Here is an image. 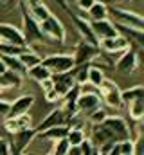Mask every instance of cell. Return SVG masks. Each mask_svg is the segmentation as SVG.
<instances>
[{
    "instance_id": "obj_1",
    "label": "cell",
    "mask_w": 144,
    "mask_h": 155,
    "mask_svg": "<svg viewBox=\"0 0 144 155\" xmlns=\"http://www.w3.org/2000/svg\"><path fill=\"white\" fill-rule=\"evenodd\" d=\"M20 5H22V35H24V40H25V45L33 49L38 43H43L45 36L40 31V22H36L33 18V15L29 13L27 5L24 2Z\"/></svg>"
},
{
    "instance_id": "obj_2",
    "label": "cell",
    "mask_w": 144,
    "mask_h": 155,
    "mask_svg": "<svg viewBox=\"0 0 144 155\" xmlns=\"http://www.w3.org/2000/svg\"><path fill=\"white\" fill-rule=\"evenodd\" d=\"M56 2H58V4L63 7V11L69 15V18L72 20V24H74L76 31L79 33L81 40H85V41H88V43H92V45H99V40L96 38V36H94V33H92L90 20H87V16H77L70 7H69V4H67L65 0H56Z\"/></svg>"
},
{
    "instance_id": "obj_3",
    "label": "cell",
    "mask_w": 144,
    "mask_h": 155,
    "mask_svg": "<svg viewBox=\"0 0 144 155\" xmlns=\"http://www.w3.org/2000/svg\"><path fill=\"white\" fill-rule=\"evenodd\" d=\"M40 31H41V35H43L45 38L52 40L54 43H60V45H63V43H65L67 31H65V27H63L61 20H60L58 16H54L52 13H51L45 20H41V22H40Z\"/></svg>"
},
{
    "instance_id": "obj_4",
    "label": "cell",
    "mask_w": 144,
    "mask_h": 155,
    "mask_svg": "<svg viewBox=\"0 0 144 155\" xmlns=\"http://www.w3.org/2000/svg\"><path fill=\"white\" fill-rule=\"evenodd\" d=\"M99 97L108 108H121L123 107L121 90L115 85V81H112V79H106V78L103 79V83L99 85Z\"/></svg>"
},
{
    "instance_id": "obj_5",
    "label": "cell",
    "mask_w": 144,
    "mask_h": 155,
    "mask_svg": "<svg viewBox=\"0 0 144 155\" xmlns=\"http://www.w3.org/2000/svg\"><path fill=\"white\" fill-rule=\"evenodd\" d=\"M41 63L51 71V74L69 72L74 67V58H72V54H49V56L41 58Z\"/></svg>"
},
{
    "instance_id": "obj_6",
    "label": "cell",
    "mask_w": 144,
    "mask_h": 155,
    "mask_svg": "<svg viewBox=\"0 0 144 155\" xmlns=\"http://www.w3.org/2000/svg\"><path fill=\"white\" fill-rule=\"evenodd\" d=\"M115 71L119 74H133L139 67V52L135 47H128L124 52L119 54V60L115 61Z\"/></svg>"
},
{
    "instance_id": "obj_7",
    "label": "cell",
    "mask_w": 144,
    "mask_h": 155,
    "mask_svg": "<svg viewBox=\"0 0 144 155\" xmlns=\"http://www.w3.org/2000/svg\"><path fill=\"white\" fill-rule=\"evenodd\" d=\"M99 52H101L99 45H92V43H88V41L81 40V41L76 45L74 54H72V58H74V65L92 63V61L99 56Z\"/></svg>"
},
{
    "instance_id": "obj_8",
    "label": "cell",
    "mask_w": 144,
    "mask_h": 155,
    "mask_svg": "<svg viewBox=\"0 0 144 155\" xmlns=\"http://www.w3.org/2000/svg\"><path fill=\"white\" fill-rule=\"evenodd\" d=\"M103 124L110 130V134L113 135L115 141H124V139H132V130L126 124V121L119 116H106L103 121Z\"/></svg>"
},
{
    "instance_id": "obj_9",
    "label": "cell",
    "mask_w": 144,
    "mask_h": 155,
    "mask_svg": "<svg viewBox=\"0 0 144 155\" xmlns=\"http://www.w3.org/2000/svg\"><path fill=\"white\" fill-rule=\"evenodd\" d=\"M108 13H112L119 24H124V25H130V27H137V29H142L144 25V18L141 15L133 13V11H128V9H119V7H108Z\"/></svg>"
},
{
    "instance_id": "obj_10",
    "label": "cell",
    "mask_w": 144,
    "mask_h": 155,
    "mask_svg": "<svg viewBox=\"0 0 144 155\" xmlns=\"http://www.w3.org/2000/svg\"><path fill=\"white\" fill-rule=\"evenodd\" d=\"M99 107H101L99 94H79L76 99V114H81V116H88Z\"/></svg>"
},
{
    "instance_id": "obj_11",
    "label": "cell",
    "mask_w": 144,
    "mask_h": 155,
    "mask_svg": "<svg viewBox=\"0 0 144 155\" xmlns=\"http://www.w3.org/2000/svg\"><path fill=\"white\" fill-rule=\"evenodd\" d=\"M34 128H27V130H18L16 134H13V141L9 143V148L13 150V152H20V153H24L27 148H29V144L34 141Z\"/></svg>"
},
{
    "instance_id": "obj_12",
    "label": "cell",
    "mask_w": 144,
    "mask_h": 155,
    "mask_svg": "<svg viewBox=\"0 0 144 155\" xmlns=\"http://www.w3.org/2000/svg\"><path fill=\"white\" fill-rule=\"evenodd\" d=\"M128 47H132V43L124 38V36H121V35L112 36V38L99 40V49H103L105 54H121V52H124Z\"/></svg>"
},
{
    "instance_id": "obj_13",
    "label": "cell",
    "mask_w": 144,
    "mask_h": 155,
    "mask_svg": "<svg viewBox=\"0 0 144 155\" xmlns=\"http://www.w3.org/2000/svg\"><path fill=\"white\" fill-rule=\"evenodd\" d=\"M67 114L63 112V108L61 107H58V108H52L47 116L41 119V123L34 126V132H43V130H47V128H52V126H58V124H67Z\"/></svg>"
},
{
    "instance_id": "obj_14",
    "label": "cell",
    "mask_w": 144,
    "mask_h": 155,
    "mask_svg": "<svg viewBox=\"0 0 144 155\" xmlns=\"http://www.w3.org/2000/svg\"><path fill=\"white\" fill-rule=\"evenodd\" d=\"M113 25H115V29H117V33L121 36H124V38L132 43V47H135V49L144 47V31L142 29L130 27V25H124V24H119V22L113 24Z\"/></svg>"
},
{
    "instance_id": "obj_15",
    "label": "cell",
    "mask_w": 144,
    "mask_h": 155,
    "mask_svg": "<svg viewBox=\"0 0 144 155\" xmlns=\"http://www.w3.org/2000/svg\"><path fill=\"white\" fill-rule=\"evenodd\" d=\"M34 105V96L33 94H24V96H18L11 105H9V112L5 117H18L22 114H29V110L33 108Z\"/></svg>"
},
{
    "instance_id": "obj_16",
    "label": "cell",
    "mask_w": 144,
    "mask_h": 155,
    "mask_svg": "<svg viewBox=\"0 0 144 155\" xmlns=\"http://www.w3.org/2000/svg\"><path fill=\"white\" fill-rule=\"evenodd\" d=\"M0 40L11 45H20V47H27L24 35L18 27L11 25V24H0Z\"/></svg>"
},
{
    "instance_id": "obj_17",
    "label": "cell",
    "mask_w": 144,
    "mask_h": 155,
    "mask_svg": "<svg viewBox=\"0 0 144 155\" xmlns=\"http://www.w3.org/2000/svg\"><path fill=\"white\" fill-rule=\"evenodd\" d=\"M90 27H92V33L97 40H103V38H112V36H117V29L113 25L112 20H96V22H90Z\"/></svg>"
},
{
    "instance_id": "obj_18",
    "label": "cell",
    "mask_w": 144,
    "mask_h": 155,
    "mask_svg": "<svg viewBox=\"0 0 144 155\" xmlns=\"http://www.w3.org/2000/svg\"><path fill=\"white\" fill-rule=\"evenodd\" d=\"M52 85H54V90L60 94V96H63L69 88H70L72 85L76 83L74 81V76H72V72H58V74H52Z\"/></svg>"
},
{
    "instance_id": "obj_19",
    "label": "cell",
    "mask_w": 144,
    "mask_h": 155,
    "mask_svg": "<svg viewBox=\"0 0 144 155\" xmlns=\"http://www.w3.org/2000/svg\"><path fill=\"white\" fill-rule=\"evenodd\" d=\"M69 132V124H58V126H52V128H47L43 132H38L34 135V139H45V141H58V139H63Z\"/></svg>"
},
{
    "instance_id": "obj_20",
    "label": "cell",
    "mask_w": 144,
    "mask_h": 155,
    "mask_svg": "<svg viewBox=\"0 0 144 155\" xmlns=\"http://www.w3.org/2000/svg\"><path fill=\"white\" fill-rule=\"evenodd\" d=\"M108 5L106 4H103L101 0H96L92 5H90V9L87 11V16H88V20L90 22H96V20H105L108 18Z\"/></svg>"
},
{
    "instance_id": "obj_21",
    "label": "cell",
    "mask_w": 144,
    "mask_h": 155,
    "mask_svg": "<svg viewBox=\"0 0 144 155\" xmlns=\"http://www.w3.org/2000/svg\"><path fill=\"white\" fill-rule=\"evenodd\" d=\"M0 60L4 61V65L7 67V71H13L20 76H25L27 69L22 65V61L18 60V56H5V54H0Z\"/></svg>"
},
{
    "instance_id": "obj_22",
    "label": "cell",
    "mask_w": 144,
    "mask_h": 155,
    "mask_svg": "<svg viewBox=\"0 0 144 155\" xmlns=\"http://www.w3.org/2000/svg\"><path fill=\"white\" fill-rule=\"evenodd\" d=\"M18 60L22 61V65L25 67V69H29V67H34L38 63H41V56L36 52L34 49H25L22 54H18Z\"/></svg>"
},
{
    "instance_id": "obj_23",
    "label": "cell",
    "mask_w": 144,
    "mask_h": 155,
    "mask_svg": "<svg viewBox=\"0 0 144 155\" xmlns=\"http://www.w3.org/2000/svg\"><path fill=\"white\" fill-rule=\"evenodd\" d=\"M126 107H128L130 119H132V121H137V123H141V119L144 117V97L133 99V101H132V103H128Z\"/></svg>"
},
{
    "instance_id": "obj_24",
    "label": "cell",
    "mask_w": 144,
    "mask_h": 155,
    "mask_svg": "<svg viewBox=\"0 0 144 155\" xmlns=\"http://www.w3.org/2000/svg\"><path fill=\"white\" fill-rule=\"evenodd\" d=\"M139 97H144L142 85H135V87H130L126 90H121V101H123V105H128V103H132L133 99H139Z\"/></svg>"
},
{
    "instance_id": "obj_25",
    "label": "cell",
    "mask_w": 144,
    "mask_h": 155,
    "mask_svg": "<svg viewBox=\"0 0 144 155\" xmlns=\"http://www.w3.org/2000/svg\"><path fill=\"white\" fill-rule=\"evenodd\" d=\"M69 146H79L85 139H87V134L83 128H77V126H69V132L65 135Z\"/></svg>"
},
{
    "instance_id": "obj_26",
    "label": "cell",
    "mask_w": 144,
    "mask_h": 155,
    "mask_svg": "<svg viewBox=\"0 0 144 155\" xmlns=\"http://www.w3.org/2000/svg\"><path fill=\"white\" fill-rule=\"evenodd\" d=\"M25 76H29L31 79H34V81L40 83V81H43V79L51 78L52 74H51V71H49L43 63H38V65H34V67H29V69H27Z\"/></svg>"
},
{
    "instance_id": "obj_27",
    "label": "cell",
    "mask_w": 144,
    "mask_h": 155,
    "mask_svg": "<svg viewBox=\"0 0 144 155\" xmlns=\"http://www.w3.org/2000/svg\"><path fill=\"white\" fill-rule=\"evenodd\" d=\"M103 79H105L103 69L97 67V65H94V63H90V65H88V72H87V81H88L90 85H94V87L99 88V85L103 83Z\"/></svg>"
},
{
    "instance_id": "obj_28",
    "label": "cell",
    "mask_w": 144,
    "mask_h": 155,
    "mask_svg": "<svg viewBox=\"0 0 144 155\" xmlns=\"http://www.w3.org/2000/svg\"><path fill=\"white\" fill-rule=\"evenodd\" d=\"M25 49H29V47H20V45H11L5 41H0V54H5V56H18Z\"/></svg>"
},
{
    "instance_id": "obj_29",
    "label": "cell",
    "mask_w": 144,
    "mask_h": 155,
    "mask_svg": "<svg viewBox=\"0 0 144 155\" xmlns=\"http://www.w3.org/2000/svg\"><path fill=\"white\" fill-rule=\"evenodd\" d=\"M29 13L33 15V18H34L36 22H41V20H45V18L51 15V9H49L45 4H40V5L31 7V9H29Z\"/></svg>"
},
{
    "instance_id": "obj_30",
    "label": "cell",
    "mask_w": 144,
    "mask_h": 155,
    "mask_svg": "<svg viewBox=\"0 0 144 155\" xmlns=\"http://www.w3.org/2000/svg\"><path fill=\"white\" fill-rule=\"evenodd\" d=\"M106 110H105V108H103V107H99V108H97V110H94V112H90V114H88V121H90V123H92V124H101V123H103V121H105V119H106Z\"/></svg>"
},
{
    "instance_id": "obj_31",
    "label": "cell",
    "mask_w": 144,
    "mask_h": 155,
    "mask_svg": "<svg viewBox=\"0 0 144 155\" xmlns=\"http://www.w3.org/2000/svg\"><path fill=\"white\" fill-rule=\"evenodd\" d=\"M69 143H67V139L63 137V139H58V141H54V148H52V153L54 155H67L69 152Z\"/></svg>"
},
{
    "instance_id": "obj_32",
    "label": "cell",
    "mask_w": 144,
    "mask_h": 155,
    "mask_svg": "<svg viewBox=\"0 0 144 155\" xmlns=\"http://www.w3.org/2000/svg\"><path fill=\"white\" fill-rule=\"evenodd\" d=\"M16 119V124H18V130H27V128H34L33 126V119L29 114H22V116L15 117Z\"/></svg>"
},
{
    "instance_id": "obj_33",
    "label": "cell",
    "mask_w": 144,
    "mask_h": 155,
    "mask_svg": "<svg viewBox=\"0 0 144 155\" xmlns=\"http://www.w3.org/2000/svg\"><path fill=\"white\" fill-rule=\"evenodd\" d=\"M133 148H135L133 139L119 141V150H121V155H133Z\"/></svg>"
},
{
    "instance_id": "obj_34",
    "label": "cell",
    "mask_w": 144,
    "mask_h": 155,
    "mask_svg": "<svg viewBox=\"0 0 144 155\" xmlns=\"http://www.w3.org/2000/svg\"><path fill=\"white\" fill-rule=\"evenodd\" d=\"M4 128L13 135V134H16L18 132V124H16V119L15 117H5V121H4Z\"/></svg>"
},
{
    "instance_id": "obj_35",
    "label": "cell",
    "mask_w": 144,
    "mask_h": 155,
    "mask_svg": "<svg viewBox=\"0 0 144 155\" xmlns=\"http://www.w3.org/2000/svg\"><path fill=\"white\" fill-rule=\"evenodd\" d=\"M79 150H81V155H92L94 152H96V148H94V144L90 143V139H88V137L79 144Z\"/></svg>"
},
{
    "instance_id": "obj_36",
    "label": "cell",
    "mask_w": 144,
    "mask_h": 155,
    "mask_svg": "<svg viewBox=\"0 0 144 155\" xmlns=\"http://www.w3.org/2000/svg\"><path fill=\"white\" fill-rule=\"evenodd\" d=\"M45 94V101L47 103H58L60 99H61V96L54 90V88H51V90H47V92H43Z\"/></svg>"
},
{
    "instance_id": "obj_37",
    "label": "cell",
    "mask_w": 144,
    "mask_h": 155,
    "mask_svg": "<svg viewBox=\"0 0 144 155\" xmlns=\"http://www.w3.org/2000/svg\"><path fill=\"white\" fill-rule=\"evenodd\" d=\"M0 155H11V148H9V141L0 137Z\"/></svg>"
},
{
    "instance_id": "obj_38",
    "label": "cell",
    "mask_w": 144,
    "mask_h": 155,
    "mask_svg": "<svg viewBox=\"0 0 144 155\" xmlns=\"http://www.w3.org/2000/svg\"><path fill=\"white\" fill-rule=\"evenodd\" d=\"M94 2L96 0H76V5L79 7V11H88Z\"/></svg>"
},
{
    "instance_id": "obj_39",
    "label": "cell",
    "mask_w": 144,
    "mask_h": 155,
    "mask_svg": "<svg viewBox=\"0 0 144 155\" xmlns=\"http://www.w3.org/2000/svg\"><path fill=\"white\" fill-rule=\"evenodd\" d=\"M9 101H4V99H0V117H5L7 116V112H9Z\"/></svg>"
},
{
    "instance_id": "obj_40",
    "label": "cell",
    "mask_w": 144,
    "mask_h": 155,
    "mask_svg": "<svg viewBox=\"0 0 144 155\" xmlns=\"http://www.w3.org/2000/svg\"><path fill=\"white\" fill-rule=\"evenodd\" d=\"M40 87L43 88V92H47V90H51V88H54V85H52V78H47V79H43V81H40Z\"/></svg>"
},
{
    "instance_id": "obj_41",
    "label": "cell",
    "mask_w": 144,
    "mask_h": 155,
    "mask_svg": "<svg viewBox=\"0 0 144 155\" xmlns=\"http://www.w3.org/2000/svg\"><path fill=\"white\" fill-rule=\"evenodd\" d=\"M24 4L31 9V7H34V5H40V4H43V0H24Z\"/></svg>"
},
{
    "instance_id": "obj_42",
    "label": "cell",
    "mask_w": 144,
    "mask_h": 155,
    "mask_svg": "<svg viewBox=\"0 0 144 155\" xmlns=\"http://www.w3.org/2000/svg\"><path fill=\"white\" fill-rule=\"evenodd\" d=\"M103 4L106 5H115V4H124V2H130V0H101Z\"/></svg>"
},
{
    "instance_id": "obj_43",
    "label": "cell",
    "mask_w": 144,
    "mask_h": 155,
    "mask_svg": "<svg viewBox=\"0 0 144 155\" xmlns=\"http://www.w3.org/2000/svg\"><path fill=\"white\" fill-rule=\"evenodd\" d=\"M5 71H7V67H5V65H4V61L0 60V76H2V74H4Z\"/></svg>"
},
{
    "instance_id": "obj_44",
    "label": "cell",
    "mask_w": 144,
    "mask_h": 155,
    "mask_svg": "<svg viewBox=\"0 0 144 155\" xmlns=\"http://www.w3.org/2000/svg\"><path fill=\"white\" fill-rule=\"evenodd\" d=\"M4 90H5V88H4V87H2V83H0V92H4Z\"/></svg>"
},
{
    "instance_id": "obj_45",
    "label": "cell",
    "mask_w": 144,
    "mask_h": 155,
    "mask_svg": "<svg viewBox=\"0 0 144 155\" xmlns=\"http://www.w3.org/2000/svg\"><path fill=\"white\" fill-rule=\"evenodd\" d=\"M49 155H54V153H52V152H51V153H49Z\"/></svg>"
},
{
    "instance_id": "obj_46",
    "label": "cell",
    "mask_w": 144,
    "mask_h": 155,
    "mask_svg": "<svg viewBox=\"0 0 144 155\" xmlns=\"http://www.w3.org/2000/svg\"><path fill=\"white\" fill-rule=\"evenodd\" d=\"M0 41H2V40H0Z\"/></svg>"
},
{
    "instance_id": "obj_47",
    "label": "cell",
    "mask_w": 144,
    "mask_h": 155,
    "mask_svg": "<svg viewBox=\"0 0 144 155\" xmlns=\"http://www.w3.org/2000/svg\"><path fill=\"white\" fill-rule=\"evenodd\" d=\"M22 155H24V153H22Z\"/></svg>"
}]
</instances>
